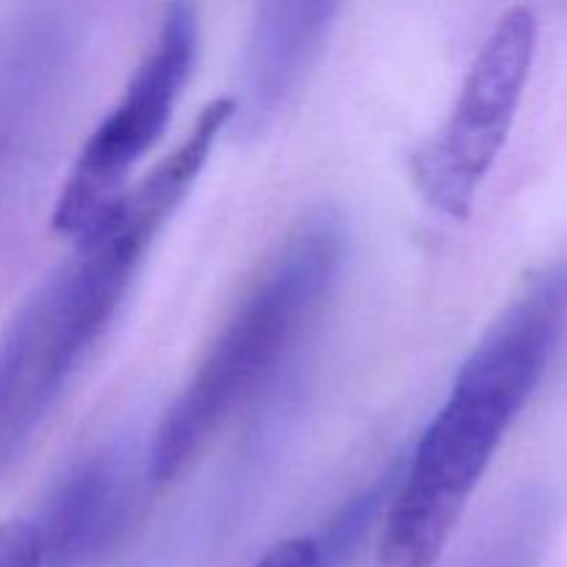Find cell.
Masks as SVG:
<instances>
[{
    "label": "cell",
    "instance_id": "cell-1",
    "mask_svg": "<svg viewBox=\"0 0 567 567\" xmlns=\"http://www.w3.org/2000/svg\"><path fill=\"white\" fill-rule=\"evenodd\" d=\"M230 97L199 111L181 144L75 241L0 332V476L25 454L83 360L120 313L142 260L230 122Z\"/></svg>",
    "mask_w": 567,
    "mask_h": 567
},
{
    "label": "cell",
    "instance_id": "cell-2",
    "mask_svg": "<svg viewBox=\"0 0 567 567\" xmlns=\"http://www.w3.org/2000/svg\"><path fill=\"white\" fill-rule=\"evenodd\" d=\"M567 321V269L537 277L482 336L421 435L382 524L377 567H435Z\"/></svg>",
    "mask_w": 567,
    "mask_h": 567
},
{
    "label": "cell",
    "instance_id": "cell-3",
    "mask_svg": "<svg viewBox=\"0 0 567 567\" xmlns=\"http://www.w3.org/2000/svg\"><path fill=\"white\" fill-rule=\"evenodd\" d=\"M343 219L316 210L277 247L147 443V476L175 482L210 437L275 377L341 271Z\"/></svg>",
    "mask_w": 567,
    "mask_h": 567
},
{
    "label": "cell",
    "instance_id": "cell-4",
    "mask_svg": "<svg viewBox=\"0 0 567 567\" xmlns=\"http://www.w3.org/2000/svg\"><path fill=\"white\" fill-rule=\"evenodd\" d=\"M197 48V9L188 3L166 6L131 81L94 127L66 175L53 208L55 233L78 241L125 197L136 166L169 127L192 78Z\"/></svg>",
    "mask_w": 567,
    "mask_h": 567
},
{
    "label": "cell",
    "instance_id": "cell-5",
    "mask_svg": "<svg viewBox=\"0 0 567 567\" xmlns=\"http://www.w3.org/2000/svg\"><path fill=\"white\" fill-rule=\"evenodd\" d=\"M535 53V11L513 6L476 53L449 120L413 155L415 188L437 214L468 219L513 131Z\"/></svg>",
    "mask_w": 567,
    "mask_h": 567
},
{
    "label": "cell",
    "instance_id": "cell-6",
    "mask_svg": "<svg viewBox=\"0 0 567 567\" xmlns=\"http://www.w3.org/2000/svg\"><path fill=\"white\" fill-rule=\"evenodd\" d=\"M147 449L114 437L72 463L31 518L39 540V567H94L103 563L131 526ZM150 480V476H147Z\"/></svg>",
    "mask_w": 567,
    "mask_h": 567
},
{
    "label": "cell",
    "instance_id": "cell-7",
    "mask_svg": "<svg viewBox=\"0 0 567 567\" xmlns=\"http://www.w3.org/2000/svg\"><path fill=\"white\" fill-rule=\"evenodd\" d=\"M338 3H260L244 42L227 131L260 138L277 125L330 39Z\"/></svg>",
    "mask_w": 567,
    "mask_h": 567
},
{
    "label": "cell",
    "instance_id": "cell-8",
    "mask_svg": "<svg viewBox=\"0 0 567 567\" xmlns=\"http://www.w3.org/2000/svg\"><path fill=\"white\" fill-rule=\"evenodd\" d=\"M557 502L543 487L509 496L457 567H537L551 540Z\"/></svg>",
    "mask_w": 567,
    "mask_h": 567
},
{
    "label": "cell",
    "instance_id": "cell-9",
    "mask_svg": "<svg viewBox=\"0 0 567 567\" xmlns=\"http://www.w3.org/2000/svg\"><path fill=\"white\" fill-rule=\"evenodd\" d=\"M0 567H39V540L31 518L0 524Z\"/></svg>",
    "mask_w": 567,
    "mask_h": 567
},
{
    "label": "cell",
    "instance_id": "cell-10",
    "mask_svg": "<svg viewBox=\"0 0 567 567\" xmlns=\"http://www.w3.org/2000/svg\"><path fill=\"white\" fill-rule=\"evenodd\" d=\"M327 551L319 537H288L264 554L255 567H327Z\"/></svg>",
    "mask_w": 567,
    "mask_h": 567
}]
</instances>
